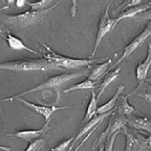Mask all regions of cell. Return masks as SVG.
<instances>
[{
  "instance_id": "cell-16",
  "label": "cell",
  "mask_w": 151,
  "mask_h": 151,
  "mask_svg": "<svg viewBox=\"0 0 151 151\" xmlns=\"http://www.w3.org/2000/svg\"><path fill=\"white\" fill-rule=\"evenodd\" d=\"M6 41H7L8 46L14 51H26V52H28V53H31V54H34V55H38V53L37 51H35L34 49L30 48V47H28L20 38L17 37L15 35H12V34L6 35Z\"/></svg>"
},
{
  "instance_id": "cell-9",
  "label": "cell",
  "mask_w": 151,
  "mask_h": 151,
  "mask_svg": "<svg viewBox=\"0 0 151 151\" xmlns=\"http://www.w3.org/2000/svg\"><path fill=\"white\" fill-rule=\"evenodd\" d=\"M124 125L125 124H124V117L113 112L112 115H111V118L109 120L108 125H107L106 129L101 134L100 138L98 139V141L96 142V144L94 145V146H99V145H101L102 142H105L113 134L121 131Z\"/></svg>"
},
{
  "instance_id": "cell-26",
  "label": "cell",
  "mask_w": 151,
  "mask_h": 151,
  "mask_svg": "<svg viewBox=\"0 0 151 151\" xmlns=\"http://www.w3.org/2000/svg\"><path fill=\"white\" fill-rule=\"evenodd\" d=\"M142 3H144V2L141 1V0H127V1H124V3L122 4V5L119 6L116 9V11L122 12V11H124L126 9H128V8L139 5V4H142ZM121 12H120V13H121Z\"/></svg>"
},
{
  "instance_id": "cell-8",
  "label": "cell",
  "mask_w": 151,
  "mask_h": 151,
  "mask_svg": "<svg viewBox=\"0 0 151 151\" xmlns=\"http://www.w3.org/2000/svg\"><path fill=\"white\" fill-rule=\"evenodd\" d=\"M17 101L21 102L23 105L28 107L29 109L33 110L35 113L41 115V116L44 118L45 120V124L46 122H50V119L51 116L53 115L55 112H57L58 110H63V109H66L68 108L69 106H57V105H41V104H37V103H34V102H31L29 101L25 100L23 98H18L15 100Z\"/></svg>"
},
{
  "instance_id": "cell-6",
  "label": "cell",
  "mask_w": 151,
  "mask_h": 151,
  "mask_svg": "<svg viewBox=\"0 0 151 151\" xmlns=\"http://www.w3.org/2000/svg\"><path fill=\"white\" fill-rule=\"evenodd\" d=\"M150 35H151V22H149L148 24L145 26V28L142 30V32L141 34H139L137 37L129 43L128 45L124 47V53H122L121 58H119L118 60L114 63V64L111 65L110 69H112L114 66L120 64V63H122L124 60H125L126 58H128L130 55L139 48V47L142 45V43H144L146 39L150 37ZM110 69H109V71H110Z\"/></svg>"
},
{
  "instance_id": "cell-32",
  "label": "cell",
  "mask_w": 151,
  "mask_h": 151,
  "mask_svg": "<svg viewBox=\"0 0 151 151\" xmlns=\"http://www.w3.org/2000/svg\"><path fill=\"white\" fill-rule=\"evenodd\" d=\"M146 142H147L148 147H151V136H148L146 138Z\"/></svg>"
},
{
  "instance_id": "cell-17",
  "label": "cell",
  "mask_w": 151,
  "mask_h": 151,
  "mask_svg": "<svg viewBox=\"0 0 151 151\" xmlns=\"http://www.w3.org/2000/svg\"><path fill=\"white\" fill-rule=\"evenodd\" d=\"M125 88V85L124 84H121L120 86L118 87L117 91L115 92V94L112 96V98L110 100L101 104L100 107H98V110H97V115H101V114H105V113H108L110 111H112V109L116 106V103L119 100V98L122 96V93L124 92V90Z\"/></svg>"
},
{
  "instance_id": "cell-22",
  "label": "cell",
  "mask_w": 151,
  "mask_h": 151,
  "mask_svg": "<svg viewBox=\"0 0 151 151\" xmlns=\"http://www.w3.org/2000/svg\"><path fill=\"white\" fill-rule=\"evenodd\" d=\"M144 85H145L144 87H142L140 84H138L137 88L135 89L133 92L129 93L128 96L136 95V96H139L140 98L145 99L146 101H151V86L145 82H144Z\"/></svg>"
},
{
  "instance_id": "cell-28",
  "label": "cell",
  "mask_w": 151,
  "mask_h": 151,
  "mask_svg": "<svg viewBox=\"0 0 151 151\" xmlns=\"http://www.w3.org/2000/svg\"><path fill=\"white\" fill-rule=\"evenodd\" d=\"M134 18L137 19V20H148L149 22H151V8L146 10L145 12H142V13L139 14Z\"/></svg>"
},
{
  "instance_id": "cell-1",
  "label": "cell",
  "mask_w": 151,
  "mask_h": 151,
  "mask_svg": "<svg viewBox=\"0 0 151 151\" xmlns=\"http://www.w3.org/2000/svg\"><path fill=\"white\" fill-rule=\"evenodd\" d=\"M89 73H90L89 68H85V69H82V70L79 71V72H77V73H63V74H60V75L55 76V77H52V78H48L47 81H45L43 83H41V84L35 86V87H33V88H31L29 90H26V91H24V92H21V93H18L17 95H14V96H11L9 98L2 99V100H0V104L3 103V102L15 101L17 99L22 98V97L26 96V95H28V94L38 92V91H44V90H47V89H55V90H58V88H59V87L63 86L64 84H66V83L72 81L76 78L83 77V76H86L87 74H89Z\"/></svg>"
},
{
  "instance_id": "cell-19",
  "label": "cell",
  "mask_w": 151,
  "mask_h": 151,
  "mask_svg": "<svg viewBox=\"0 0 151 151\" xmlns=\"http://www.w3.org/2000/svg\"><path fill=\"white\" fill-rule=\"evenodd\" d=\"M111 65H112V59L111 58H109L105 62L96 65L93 68V70L90 71V73L88 75V79L93 81H96L98 79H100L106 72H109Z\"/></svg>"
},
{
  "instance_id": "cell-18",
  "label": "cell",
  "mask_w": 151,
  "mask_h": 151,
  "mask_svg": "<svg viewBox=\"0 0 151 151\" xmlns=\"http://www.w3.org/2000/svg\"><path fill=\"white\" fill-rule=\"evenodd\" d=\"M121 71H122V67H119V68H117V69L109 71V72L106 74V76L103 78L101 82L98 85V89H99V93L97 95L98 101L100 100V98L101 97V95L104 93V91L108 88V86L119 77V76H120Z\"/></svg>"
},
{
  "instance_id": "cell-7",
  "label": "cell",
  "mask_w": 151,
  "mask_h": 151,
  "mask_svg": "<svg viewBox=\"0 0 151 151\" xmlns=\"http://www.w3.org/2000/svg\"><path fill=\"white\" fill-rule=\"evenodd\" d=\"M125 136L126 146L125 151H147L148 145L146 142V138L142 137L141 134H135L129 131L127 126L124 125L122 128Z\"/></svg>"
},
{
  "instance_id": "cell-31",
  "label": "cell",
  "mask_w": 151,
  "mask_h": 151,
  "mask_svg": "<svg viewBox=\"0 0 151 151\" xmlns=\"http://www.w3.org/2000/svg\"><path fill=\"white\" fill-rule=\"evenodd\" d=\"M0 150H1V151H11L12 148L11 147H8V146H4V145H0Z\"/></svg>"
},
{
  "instance_id": "cell-4",
  "label": "cell",
  "mask_w": 151,
  "mask_h": 151,
  "mask_svg": "<svg viewBox=\"0 0 151 151\" xmlns=\"http://www.w3.org/2000/svg\"><path fill=\"white\" fill-rule=\"evenodd\" d=\"M42 46L44 50H41L43 54V58L46 59L52 63H55L60 68L65 69H83V68H89L90 65H92L93 63L98 61V59L95 58H84V59H79V58H73L66 57V55H59L48 46L45 43H42Z\"/></svg>"
},
{
  "instance_id": "cell-5",
  "label": "cell",
  "mask_w": 151,
  "mask_h": 151,
  "mask_svg": "<svg viewBox=\"0 0 151 151\" xmlns=\"http://www.w3.org/2000/svg\"><path fill=\"white\" fill-rule=\"evenodd\" d=\"M110 1L108 2L106 6V9L104 11V13L101 15V17L100 19V22H99V26H98V31H97V35H96V41H95V46H94V50L92 53V58L95 57V55L97 54L99 47H100L101 43L102 41V39L104 38L106 34H108L111 30H113L115 27V19L110 17L109 14V8H110Z\"/></svg>"
},
{
  "instance_id": "cell-25",
  "label": "cell",
  "mask_w": 151,
  "mask_h": 151,
  "mask_svg": "<svg viewBox=\"0 0 151 151\" xmlns=\"http://www.w3.org/2000/svg\"><path fill=\"white\" fill-rule=\"evenodd\" d=\"M74 139H75V135L71 138L66 139V140L62 141L61 142H59L58 145H55V147L51 148L49 151H67V149H69L71 145H72Z\"/></svg>"
},
{
  "instance_id": "cell-29",
  "label": "cell",
  "mask_w": 151,
  "mask_h": 151,
  "mask_svg": "<svg viewBox=\"0 0 151 151\" xmlns=\"http://www.w3.org/2000/svg\"><path fill=\"white\" fill-rule=\"evenodd\" d=\"M97 128H95V129H93L92 131H91V132H89L88 134H87L86 135V136L84 137V138H83V141H81V144H79L78 145H77V146H76V148L75 149H73V151H78L79 149H81V146H83V145H84V144H85V142H86V141L87 140H88V139L91 137V135H92L94 132H95V130H96Z\"/></svg>"
},
{
  "instance_id": "cell-30",
  "label": "cell",
  "mask_w": 151,
  "mask_h": 151,
  "mask_svg": "<svg viewBox=\"0 0 151 151\" xmlns=\"http://www.w3.org/2000/svg\"><path fill=\"white\" fill-rule=\"evenodd\" d=\"M25 4H27L26 0H17V1H15V5H17V7H18V8L24 7Z\"/></svg>"
},
{
  "instance_id": "cell-2",
  "label": "cell",
  "mask_w": 151,
  "mask_h": 151,
  "mask_svg": "<svg viewBox=\"0 0 151 151\" xmlns=\"http://www.w3.org/2000/svg\"><path fill=\"white\" fill-rule=\"evenodd\" d=\"M60 3L58 1L53 6L46 10L42 11H26L24 13L19 14H0V20L7 23L8 25H11L15 28H27L29 26L38 24L44 19L50 12L55 9L58 4Z\"/></svg>"
},
{
  "instance_id": "cell-33",
  "label": "cell",
  "mask_w": 151,
  "mask_h": 151,
  "mask_svg": "<svg viewBox=\"0 0 151 151\" xmlns=\"http://www.w3.org/2000/svg\"><path fill=\"white\" fill-rule=\"evenodd\" d=\"M103 147H104V145H101L98 151H103Z\"/></svg>"
},
{
  "instance_id": "cell-15",
  "label": "cell",
  "mask_w": 151,
  "mask_h": 151,
  "mask_svg": "<svg viewBox=\"0 0 151 151\" xmlns=\"http://www.w3.org/2000/svg\"><path fill=\"white\" fill-rule=\"evenodd\" d=\"M151 66V41L148 43V49H147V57L144 61L139 63L136 69V78L139 83H142L145 81L146 76L150 69Z\"/></svg>"
},
{
  "instance_id": "cell-21",
  "label": "cell",
  "mask_w": 151,
  "mask_h": 151,
  "mask_svg": "<svg viewBox=\"0 0 151 151\" xmlns=\"http://www.w3.org/2000/svg\"><path fill=\"white\" fill-rule=\"evenodd\" d=\"M97 87V81H90V79H85L78 84H74L67 89L63 90V93H70L76 90H94Z\"/></svg>"
},
{
  "instance_id": "cell-20",
  "label": "cell",
  "mask_w": 151,
  "mask_h": 151,
  "mask_svg": "<svg viewBox=\"0 0 151 151\" xmlns=\"http://www.w3.org/2000/svg\"><path fill=\"white\" fill-rule=\"evenodd\" d=\"M98 99H97V94L95 92V90H92L91 92V99L90 101L87 106L85 116L83 118V120L81 121V124H86L87 122H89L90 120H92L93 118L97 116V110H98Z\"/></svg>"
},
{
  "instance_id": "cell-27",
  "label": "cell",
  "mask_w": 151,
  "mask_h": 151,
  "mask_svg": "<svg viewBox=\"0 0 151 151\" xmlns=\"http://www.w3.org/2000/svg\"><path fill=\"white\" fill-rule=\"evenodd\" d=\"M120 132L121 131H119V132H116L115 134H113L112 136H111L108 140L105 142L104 147H103V151H113L114 144H115V142H116V139L118 137V135L120 134Z\"/></svg>"
},
{
  "instance_id": "cell-24",
  "label": "cell",
  "mask_w": 151,
  "mask_h": 151,
  "mask_svg": "<svg viewBox=\"0 0 151 151\" xmlns=\"http://www.w3.org/2000/svg\"><path fill=\"white\" fill-rule=\"evenodd\" d=\"M46 139L45 138H39L37 140L30 142L25 151H42L43 147L45 146Z\"/></svg>"
},
{
  "instance_id": "cell-10",
  "label": "cell",
  "mask_w": 151,
  "mask_h": 151,
  "mask_svg": "<svg viewBox=\"0 0 151 151\" xmlns=\"http://www.w3.org/2000/svg\"><path fill=\"white\" fill-rule=\"evenodd\" d=\"M113 113V111H110V112L108 113H105V114H101V115H97L96 117L93 118L92 120H90L89 122H87L86 124L83 125V127H81V129L78 131V133L77 135H75V139H74V141L72 142V145H71V146L69 147V150H73L74 147L76 146V144L81 140V139L82 137H84L85 135H87L89 132H91L93 129L95 128H97V126L99 124H101V122L105 120L106 118H108L110 117L111 115H112Z\"/></svg>"
},
{
  "instance_id": "cell-3",
  "label": "cell",
  "mask_w": 151,
  "mask_h": 151,
  "mask_svg": "<svg viewBox=\"0 0 151 151\" xmlns=\"http://www.w3.org/2000/svg\"><path fill=\"white\" fill-rule=\"evenodd\" d=\"M0 70H9L14 72H30V71H46L62 70L59 66L52 63L44 58L38 59H17L7 62H0Z\"/></svg>"
},
{
  "instance_id": "cell-12",
  "label": "cell",
  "mask_w": 151,
  "mask_h": 151,
  "mask_svg": "<svg viewBox=\"0 0 151 151\" xmlns=\"http://www.w3.org/2000/svg\"><path fill=\"white\" fill-rule=\"evenodd\" d=\"M124 121L126 126L151 134V119L147 117L133 115L129 117H124Z\"/></svg>"
},
{
  "instance_id": "cell-14",
  "label": "cell",
  "mask_w": 151,
  "mask_h": 151,
  "mask_svg": "<svg viewBox=\"0 0 151 151\" xmlns=\"http://www.w3.org/2000/svg\"><path fill=\"white\" fill-rule=\"evenodd\" d=\"M128 98H129L128 95H125V96H122V95L119 98V100L116 103V104H118L117 108L113 112L121 115L122 117H129V116H133V115H136L138 113V111L128 102Z\"/></svg>"
},
{
  "instance_id": "cell-23",
  "label": "cell",
  "mask_w": 151,
  "mask_h": 151,
  "mask_svg": "<svg viewBox=\"0 0 151 151\" xmlns=\"http://www.w3.org/2000/svg\"><path fill=\"white\" fill-rule=\"evenodd\" d=\"M53 3L52 0H40V1H27L32 11H42L50 8Z\"/></svg>"
},
{
  "instance_id": "cell-11",
  "label": "cell",
  "mask_w": 151,
  "mask_h": 151,
  "mask_svg": "<svg viewBox=\"0 0 151 151\" xmlns=\"http://www.w3.org/2000/svg\"><path fill=\"white\" fill-rule=\"evenodd\" d=\"M50 128L49 127V122L46 124L41 127L40 129H30V130H20L17 131L14 133H9L6 134L8 137L11 138H17V139H21L24 142H34L37 139L40 138L42 135H44L46 133V131Z\"/></svg>"
},
{
  "instance_id": "cell-13",
  "label": "cell",
  "mask_w": 151,
  "mask_h": 151,
  "mask_svg": "<svg viewBox=\"0 0 151 151\" xmlns=\"http://www.w3.org/2000/svg\"><path fill=\"white\" fill-rule=\"evenodd\" d=\"M150 8H151V3H142L121 12L120 14L118 15V17L115 19V26H117L118 23L124 20V19L129 17H135L139 14L142 13V12H145L146 10L150 9Z\"/></svg>"
}]
</instances>
